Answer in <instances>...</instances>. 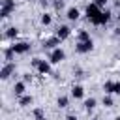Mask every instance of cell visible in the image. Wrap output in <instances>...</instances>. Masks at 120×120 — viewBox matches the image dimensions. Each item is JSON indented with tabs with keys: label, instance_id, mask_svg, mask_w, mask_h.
Returning <instances> with one entry per match:
<instances>
[{
	"label": "cell",
	"instance_id": "cell-1",
	"mask_svg": "<svg viewBox=\"0 0 120 120\" xmlns=\"http://www.w3.org/2000/svg\"><path fill=\"white\" fill-rule=\"evenodd\" d=\"M32 68L38 69L41 75H49V73H51V62H45V60H41V58H34V60H32Z\"/></svg>",
	"mask_w": 120,
	"mask_h": 120
},
{
	"label": "cell",
	"instance_id": "cell-2",
	"mask_svg": "<svg viewBox=\"0 0 120 120\" xmlns=\"http://www.w3.org/2000/svg\"><path fill=\"white\" fill-rule=\"evenodd\" d=\"M101 11H103V9H101V8H98L94 2H90V4L86 6V9H84V13H86V19H88L90 22H94V21H96V19L101 15Z\"/></svg>",
	"mask_w": 120,
	"mask_h": 120
},
{
	"label": "cell",
	"instance_id": "cell-3",
	"mask_svg": "<svg viewBox=\"0 0 120 120\" xmlns=\"http://www.w3.org/2000/svg\"><path fill=\"white\" fill-rule=\"evenodd\" d=\"M64 60H66V51H64L62 47L51 51V54H49V62H51V64H60V62H64Z\"/></svg>",
	"mask_w": 120,
	"mask_h": 120
},
{
	"label": "cell",
	"instance_id": "cell-4",
	"mask_svg": "<svg viewBox=\"0 0 120 120\" xmlns=\"http://www.w3.org/2000/svg\"><path fill=\"white\" fill-rule=\"evenodd\" d=\"M92 49H94V41H92V39L77 41V43H75V51H77L79 54H86V52H90Z\"/></svg>",
	"mask_w": 120,
	"mask_h": 120
},
{
	"label": "cell",
	"instance_id": "cell-5",
	"mask_svg": "<svg viewBox=\"0 0 120 120\" xmlns=\"http://www.w3.org/2000/svg\"><path fill=\"white\" fill-rule=\"evenodd\" d=\"M13 9H15V0H2V8H0V17H2V19L9 17Z\"/></svg>",
	"mask_w": 120,
	"mask_h": 120
},
{
	"label": "cell",
	"instance_id": "cell-6",
	"mask_svg": "<svg viewBox=\"0 0 120 120\" xmlns=\"http://www.w3.org/2000/svg\"><path fill=\"white\" fill-rule=\"evenodd\" d=\"M11 49H13L15 54H26V52L30 51V43H28V41H15V43L11 45Z\"/></svg>",
	"mask_w": 120,
	"mask_h": 120
},
{
	"label": "cell",
	"instance_id": "cell-7",
	"mask_svg": "<svg viewBox=\"0 0 120 120\" xmlns=\"http://www.w3.org/2000/svg\"><path fill=\"white\" fill-rule=\"evenodd\" d=\"M11 73H15V64H13V62H6V64L2 66V69H0V79L6 81V79H9Z\"/></svg>",
	"mask_w": 120,
	"mask_h": 120
},
{
	"label": "cell",
	"instance_id": "cell-8",
	"mask_svg": "<svg viewBox=\"0 0 120 120\" xmlns=\"http://www.w3.org/2000/svg\"><path fill=\"white\" fill-rule=\"evenodd\" d=\"M103 90H105V94H120V82L118 81H105Z\"/></svg>",
	"mask_w": 120,
	"mask_h": 120
},
{
	"label": "cell",
	"instance_id": "cell-9",
	"mask_svg": "<svg viewBox=\"0 0 120 120\" xmlns=\"http://www.w3.org/2000/svg\"><path fill=\"white\" fill-rule=\"evenodd\" d=\"M60 41H64V39H68L69 36H71V28L68 26V24H60L58 28H56V34H54Z\"/></svg>",
	"mask_w": 120,
	"mask_h": 120
},
{
	"label": "cell",
	"instance_id": "cell-10",
	"mask_svg": "<svg viewBox=\"0 0 120 120\" xmlns=\"http://www.w3.org/2000/svg\"><path fill=\"white\" fill-rule=\"evenodd\" d=\"M58 47H60V39H58L56 36H52V38H47V39L43 41V49L54 51V49H58Z\"/></svg>",
	"mask_w": 120,
	"mask_h": 120
},
{
	"label": "cell",
	"instance_id": "cell-11",
	"mask_svg": "<svg viewBox=\"0 0 120 120\" xmlns=\"http://www.w3.org/2000/svg\"><path fill=\"white\" fill-rule=\"evenodd\" d=\"M109 21H111V11L103 9V11H101V15H99V17H98L92 24H96V26H103V24H107Z\"/></svg>",
	"mask_w": 120,
	"mask_h": 120
},
{
	"label": "cell",
	"instance_id": "cell-12",
	"mask_svg": "<svg viewBox=\"0 0 120 120\" xmlns=\"http://www.w3.org/2000/svg\"><path fill=\"white\" fill-rule=\"evenodd\" d=\"M13 92H15V96H17V98L24 96V94H26V82H24V81H19V82H15V86H13Z\"/></svg>",
	"mask_w": 120,
	"mask_h": 120
},
{
	"label": "cell",
	"instance_id": "cell-13",
	"mask_svg": "<svg viewBox=\"0 0 120 120\" xmlns=\"http://www.w3.org/2000/svg\"><path fill=\"white\" fill-rule=\"evenodd\" d=\"M71 96H73L75 99H82V98H84V88H82L81 84H73V88H71Z\"/></svg>",
	"mask_w": 120,
	"mask_h": 120
},
{
	"label": "cell",
	"instance_id": "cell-14",
	"mask_svg": "<svg viewBox=\"0 0 120 120\" xmlns=\"http://www.w3.org/2000/svg\"><path fill=\"white\" fill-rule=\"evenodd\" d=\"M66 17H68L69 21H77V19L81 17V11H79V8H75V6H73V8H69V9L66 11Z\"/></svg>",
	"mask_w": 120,
	"mask_h": 120
},
{
	"label": "cell",
	"instance_id": "cell-15",
	"mask_svg": "<svg viewBox=\"0 0 120 120\" xmlns=\"http://www.w3.org/2000/svg\"><path fill=\"white\" fill-rule=\"evenodd\" d=\"M19 99V105L21 107H30L32 103H34V98L30 96V94H24V96H21V98H17Z\"/></svg>",
	"mask_w": 120,
	"mask_h": 120
},
{
	"label": "cell",
	"instance_id": "cell-16",
	"mask_svg": "<svg viewBox=\"0 0 120 120\" xmlns=\"http://www.w3.org/2000/svg\"><path fill=\"white\" fill-rule=\"evenodd\" d=\"M19 36V28H15V26H9L6 32H4V38L6 39H15Z\"/></svg>",
	"mask_w": 120,
	"mask_h": 120
},
{
	"label": "cell",
	"instance_id": "cell-17",
	"mask_svg": "<svg viewBox=\"0 0 120 120\" xmlns=\"http://www.w3.org/2000/svg\"><path fill=\"white\" fill-rule=\"evenodd\" d=\"M96 105H98V99H96V98H88V99H84V111H86V112L94 111Z\"/></svg>",
	"mask_w": 120,
	"mask_h": 120
},
{
	"label": "cell",
	"instance_id": "cell-18",
	"mask_svg": "<svg viewBox=\"0 0 120 120\" xmlns=\"http://www.w3.org/2000/svg\"><path fill=\"white\" fill-rule=\"evenodd\" d=\"M56 105H58L60 109L68 107V105H69V98H68V96H58V99H56Z\"/></svg>",
	"mask_w": 120,
	"mask_h": 120
},
{
	"label": "cell",
	"instance_id": "cell-19",
	"mask_svg": "<svg viewBox=\"0 0 120 120\" xmlns=\"http://www.w3.org/2000/svg\"><path fill=\"white\" fill-rule=\"evenodd\" d=\"M86 39H92L90 34H88L86 30H79V32H77V41H86Z\"/></svg>",
	"mask_w": 120,
	"mask_h": 120
},
{
	"label": "cell",
	"instance_id": "cell-20",
	"mask_svg": "<svg viewBox=\"0 0 120 120\" xmlns=\"http://www.w3.org/2000/svg\"><path fill=\"white\" fill-rule=\"evenodd\" d=\"M39 21H41V24H43V26H49V24L52 22V17H51V13H43Z\"/></svg>",
	"mask_w": 120,
	"mask_h": 120
},
{
	"label": "cell",
	"instance_id": "cell-21",
	"mask_svg": "<svg viewBox=\"0 0 120 120\" xmlns=\"http://www.w3.org/2000/svg\"><path fill=\"white\" fill-rule=\"evenodd\" d=\"M4 56H6V62H11V60H13V56H15L13 49H11V47H8V49L4 51Z\"/></svg>",
	"mask_w": 120,
	"mask_h": 120
},
{
	"label": "cell",
	"instance_id": "cell-22",
	"mask_svg": "<svg viewBox=\"0 0 120 120\" xmlns=\"http://www.w3.org/2000/svg\"><path fill=\"white\" fill-rule=\"evenodd\" d=\"M103 105H105V107H112V105H114L111 94H105V96H103Z\"/></svg>",
	"mask_w": 120,
	"mask_h": 120
},
{
	"label": "cell",
	"instance_id": "cell-23",
	"mask_svg": "<svg viewBox=\"0 0 120 120\" xmlns=\"http://www.w3.org/2000/svg\"><path fill=\"white\" fill-rule=\"evenodd\" d=\"M94 4H96L98 8H101V9H105V4H107V0H94Z\"/></svg>",
	"mask_w": 120,
	"mask_h": 120
},
{
	"label": "cell",
	"instance_id": "cell-24",
	"mask_svg": "<svg viewBox=\"0 0 120 120\" xmlns=\"http://www.w3.org/2000/svg\"><path fill=\"white\" fill-rule=\"evenodd\" d=\"M34 116H36V118H39V116H45V114H43V111H41V109H34Z\"/></svg>",
	"mask_w": 120,
	"mask_h": 120
},
{
	"label": "cell",
	"instance_id": "cell-25",
	"mask_svg": "<svg viewBox=\"0 0 120 120\" xmlns=\"http://www.w3.org/2000/svg\"><path fill=\"white\" fill-rule=\"evenodd\" d=\"M64 6V0H54V9H60Z\"/></svg>",
	"mask_w": 120,
	"mask_h": 120
},
{
	"label": "cell",
	"instance_id": "cell-26",
	"mask_svg": "<svg viewBox=\"0 0 120 120\" xmlns=\"http://www.w3.org/2000/svg\"><path fill=\"white\" fill-rule=\"evenodd\" d=\"M28 81H32V75L30 73H24V82H28Z\"/></svg>",
	"mask_w": 120,
	"mask_h": 120
},
{
	"label": "cell",
	"instance_id": "cell-27",
	"mask_svg": "<svg viewBox=\"0 0 120 120\" xmlns=\"http://www.w3.org/2000/svg\"><path fill=\"white\" fill-rule=\"evenodd\" d=\"M66 120H77V116H75V114H68V116H66Z\"/></svg>",
	"mask_w": 120,
	"mask_h": 120
},
{
	"label": "cell",
	"instance_id": "cell-28",
	"mask_svg": "<svg viewBox=\"0 0 120 120\" xmlns=\"http://www.w3.org/2000/svg\"><path fill=\"white\" fill-rule=\"evenodd\" d=\"M114 34H116V36H120V26H118V28L114 30Z\"/></svg>",
	"mask_w": 120,
	"mask_h": 120
},
{
	"label": "cell",
	"instance_id": "cell-29",
	"mask_svg": "<svg viewBox=\"0 0 120 120\" xmlns=\"http://www.w3.org/2000/svg\"><path fill=\"white\" fill-rule=\"evenodd\" d=\"M36 120H47V118H45V116H39V118H36Z\"/></svg>",
	"mask_w": 120,
	"mask_h": 120
},
{
	"label": "cell",
	"instance_id": "cell-30",
	"mask_svg": "<svg viewBox=\"0 0 120 120\" xmlns=\"http://www.w3.org/2000/svg\"><path fill=\"white\" fill-rule=\"evenodd\" d=\"M114 120H120V116H116V118H114Z\"/></svg>",
	"mask_w": 120,
	"mask_h": 120
},
{
	"label": "cell",
	"instance_id": "cell-31",
	"mask_svg": "<svg viewBox=\"0 0 120 120\" xmlns=\"http://www.w3.org/2000/svg\"><path fill=\"white\" fill-rule=\"evenodd\" d=\"M92 120H101V118H92Z\"/></svg>",
	"mask_w": 120,
	"mask_h": 120
}]
</instances>
